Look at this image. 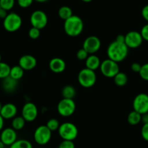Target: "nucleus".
Wrapping results in <instances>:
<instances>
[{
	"instance_id": "aec40b11",
	"label": "nucleus",
	"mask_w": 148,
	"mask_h": 148,
	"mask_svg": "<svg viewBox=\"0 0 148 148\" xmlns=\"http://www.w3.org/2000/svg\"><path fill=\"white\" fill-rule=\"evenodd\" d=\"M24 70L18 65H15L12 67L10 69V76L12 79H15L17 81H19L23 78L24 75Z\"/></svg>"
},
{
	"instance_id": "37998d69",
	"label": "nucleus",
	"mask_w": 148,
	"mask_h": 148,
	"mask_svg": "<svg viewBox=\"0 0 148 148\" xmlns=\"http://www.w3.org/2000/svg\"><path fill=\"white\" fill-rule=\"evenodd\" d=\"M34 1H36L37 2H40V3H44V2H47L49 0H34Z\"/></svg>"
},
{
	"instance_id": "4be33fe9",
	"label": "nucleus",
	"mask_w": 148,
	"mask_h": 148,
	"mask_svg": "<svg viewBox=\"0 0 148 148\" xmlns=\"http://www.w3.org/2000/svg\"><path fill=\"white\" fill-rule=\"evenodd\" d=\"M141 118H142V115L140 113H139L136 111L133 110L128 115V123L130 125H132V126L137 125L141 122Z\"/></svg>"
},
{
	"instance_id": "412c9836",
	"label": "nucleus",
	"mask_w": 148,
	"mask_h": 148,
	"mask_svg": "<svg viewBox=\"0 0 148 148\" xmlns=\"http://www.w3.org/2000/svg\"><path fill=\"white\" fill-rule=\"evenodd\" d=\"M76 89L71 85H66L62 89V98L65 99H73L74 97L76 96Z\"/></svg>"
},
{
	"instance_id": "b1692460",
	"label": "nucleus",
	"mask_w": 148,
	"mask_h": 148,
	"mask_svg": "<svg viewBox=\"0 0 148 148\" xmlns=\"http://www.w3.org/2000/svg\"><path fill=\"white\" fill-rule=\"evenodd\" d=\"M25 121L22 116H15L12 121V128L15 131H19L23 129L25 124Z\"/></svg>"
},
{
	"instance_id": "2f4dec72",
	"label": "nucleus",
	"mask_w": 148,
	"mask_h": 148,
	"mask_svg": "<svg viewBox=\"0 0 148 148\" xmlns=\"http://www.w3.org/2000/svg\"><path fill=\"white\" fill-rule=\"evenodd\" d=\"M89 55V53H88L84 49L82 48V49L78 50L77 53H76V58H77V59H79V60H85L88 58Z\"/></svg>"
},
{
	"instance_id": "e433bc0d",
	"label": "nucleus",
	"mask_w": 148,
	"mask_h": 148,
	"mask_svg": "<svg viewBox=\"0 0 148 148\" xmlns=\"http://www.w3.org/2000/svg\"><path fill=\"white\" fill-rule=\"evenodd\" d=\"M141 68H142V65L139 63H138V62H134L131 65V69L134 73H139Z\"/></svg>"
},
{
	"instance_id": "2eb2a0df",
	"label": "nucleus",
	"mask_w": 148,
	"mask_h": 148,
	"mask_svg": "<svg viewBox=\"0 0 148 148\" xmlns=\"http://www.w3.org/2000/svg\"><path fill=\"white\" fill-rule=\"evenodd\" d=\"M37 65V60L33 55H25L19 59V65L24 71H31Z\"/></svg>"
},
{
	"instance_id": "cd10ccee",
	"label": "nucleus",
	"mask_w": 148,
	"mask_h": 148,
	"mask_svg": "<svg viewBox=\"0 0 148 148\" xmlns=\"http://www.w3.org/2000/svg\"><path fill=\"white\" fill-rule=\"evenodd\" d=\"M15 0H0V8L5 10H10L15 5Z\"/></svg>"
},
{
	"instance_id": "4468645a",
	"label": "nucleus",
	"mask_w": 148,
	"mask_h": 148,
	"mask_svg": "<svg viewBox=\"0 0 148 148\" xmlns=\"http://www.w3.org/2000/svg\"><path fill=\"white\" fill-rule=\"evenodd\" d=\"M16 131L12 128H6L3 129L0 134V140L2 141L5 146H10L17 140Z\"/></svg>"
},
{
	"instance_id": "a211bd4d",
	"label": "nucleus",
	"mask_w": 148,
	"mask_h": 148,
	"mask_svg": "<svg viewBox=\"0 0 148 148\" xmlns=\"http://www.w3.org/2000/svg\"><path fill=\"white\" fill-rule=\"evenodd\" d=\"M18 81L12 79L10 76L2 79V86L3 90L7 93H12L15 92L16 88L18 87Z\"/></svg>"
},
{
	"instance_id": "20e7f679",
	"label": "nucleus",
	"mask_w": 148,
	"mask_h": 148,
	"mask_svg": "<svg viewBox=\"0 0 148 148\" xmlns=\"http://www.w3.org/2000/svg\"><path fill=\"white\" fill-rule=\"evenodd\" d=\"M78 82L84 88L92 87L97 82L95 71L86 68L81 70L78 75Z\"/></svg>"
},
{
	"instance_id": "09e8293b",
	"label": "nucleus",
	"mask_w": 148,
	"mask_h": 148,
	"mask_svg": "<svg viewBox=\"0 0 148 148\" xmlns=\"http://www.w3.org/2000/svg\"></svg>"
},
{
	"instance_id": "5701e85b",
	"label": "nucleus",
	"mask_w": 148,
	"mask_h": 148,
	"mask_svg": "<svg viewBox=\"0 0 148 148\" xmlns=\"http://www.w3.org/2000/svg\"><path fill=\"white\" fill-rule=\"evenodd\" d=\"M114 82L118 86H124L128 82V76L125 73L119 72L116 74V76L113 78Z\"/></svg>"
},
{
	"instance_id": "a19ab883",
	"label": "nucleus",
	"mask_w": 148,
	"mask_h": 148,
	"mask_svg": "<svg viewBox=\"0 0 148 148\" xmlns=\"http://www.w3.org/2000/svg\"><path fill=\"white\" fill-rule=\"evenodd\" d=\"M116 41L121 42V43H125V36L123 35H119L116 37Z\"/></svg>"
},
{
	"instance_id": "0eeeda50",
	"label": "nucleus",
	"mask_w": 148,
	"mask_h": 148,
	"mask_svg": "<svg viewBox=\"0 0 148 148\" xmlns=\"http://www.w3.org/2000/svg\"><path fill=\"white\" fill-rule=\"evenodd\" d=\"M76 103L73 99H65L62 98L58 104L57 110L58 112L62 117H69L72 116L76 110Z\"/></svg>"
},
{
	"instance_id": "9d476101",
	"label": "nucleus",
	"mask_w": 148,
	"mask_h": 148,
	"mask_svg": "<svg viewBox=\"0 0 148 148\" xmlns=\"http://www.w3.org/2000/svg\"><path fill=\"white\" fill-rule=\"evenodd\" d=\"M133 109L141 115L148 113V95L140 93L133 100Z\"/></svg>"
},
{
	"instance_id": "bb28decb",
	"label": "nucleus",
	"mask_w": 148,
	"mask_h": 148,
	"mask_svg": "<svg viewBox=\"0 0 148 148\" xmlns=\"http://www.w3.org/2000/svg\"><path fill=\"white\" fill-rule=\"evenodd\" d=\"M10 66L6 62H0V79H4L10 76Z\"/></svg>"
},
{
	"instance_id": "a18cd8bd",
	"label": "nucleus",
	"mask_w": 148,
	"mask_h": 148,
	"mask_svg": "<svg viewBox=\"0 0 148 148\" xmlns=\"http://www.w3.org/2000/svg\"><path fill=\"white\" fill-rule=\"evenodd\" d=\"M82 1H83L84 2H86V3H88V2H92V0H82Z\"/></svg>"
},
{
	"instance_id": "f257e3e1",
	"label": "nucleus",
	"mask_w": 148,
	"mask_h": 148,
	"mask_svg": "<svg viewBox=\"0 0 148 148\" xmlns=\"http://www.w3.org/2000/svg\"><path fill=\"white\" fill-rule=\"evenodd\" d=\"M129 54V47L125 43L114 41L110 43L107 49V55L108 58L116 62L124 60Z\"/></svg>"
},
{
	"instance_id": "ea45409f",
	"label": "nucleus",
	"mask_w": 148,
	"mask_h": 148,
	"mask_svg": "<svg viewBox=\"0 0 148 148\" xmlns=\"http://www.w3.org/2000/svg\"><path fill=\"white\" fill-rule=\"evenodd\" d=\"M141 122H142L144 124H145V123H148V113L142 115V118H141Z\"/></svg>"
},
{
	"instance_id": "72a5a7b5",
	"label": "nucleus",
	"mask_w": 148,
	"mask_h": 148,
	"mask_svg": "<svg viewBox=\"0 0 148 148\" xmlns=\"http://www.w3.org/2000/svg\"><path fill=\"white\" fill-rule=\"evenodd\" d=\"M141 135L144 140L148 142V123H145L141 129Z\"/></svg>"
},
{
	"instance_id": "f8f14e48",
	"label": "nucleus",
	"mask_w": 148,
	"mask_h": 148,
	"mask_svg": "<svg viewBox=\"0 0 148 148\" xmlns=\"http://www.w3.org/2000/svg\"><path fill=\"white\" fill-rule=\"evenodd\" d=\"M100 47V39L95 36H90L84 40L82 48L84 49L89 53V55H94L99 50Z\"/></svg>"
},
{
	"instance_id": "a878e982",
	"label": "nucleus",
	"mask_w": 148,
	"mask_h": 148,
	"mask_svg": "<svg viewBox=\"0 0 148 148\" xmlns=\"http://www.w3.org/2000/svg\"><path fill=\"white\" fill-rule=\"evenodd\" d=\"M10 148H33V145L26 139H17Z\"/></svg>"
},
{
	"instance_id": "473e14b6",
	"label": "nucleus",
	"mask_w": 148,
	"mask_h": 148,
	"mask_svg": "<svg viewBox=\"0 0 148 148\" xmlns=\"http://www.w3.org/2000/svg\"><path fill=\"white\" fill-rule=\"evenodd\" d=\"M58 148H75V144L73 141L62 140L59 145Z\"/></svg>"
},
{
	"instance_id": "4c0bfd02",
	"label": "nucleus",
	"mask_w": 148,
	"mask_h": 148,
	"mask_svg": "<svg viewBox=\"0 0 148 148\" xmlns=\"http://www.w3.org/2000/svg\"><path fill=\"white\" fill-rule=\"evenodd\" d=\"M142 16L147 22H148V5H145L142 10Z\"/></svg>"
},
{
	"instance_id": "58836bf2",
	"label": "nucleus",
	"mask_w": 148,
	"mask_h": 148,
	"mask_svg": "<svg viewBox=\"0 0 148 148\" xmlns=\"http://www.w3.org/2000/svg\"><path fill=\"white\" fill-rule=\"evenodd\" d=\"M8 11L2 9V8H0V18L1 19H5L7 17V15H8Z\"/></svg>"
},
{
	"instance_id": "f3484780",
	"label": "nucleus",
	"mask_w": 148,
	"mask_h": 148,
	"mask_svg": "<svg viewBox=\"0 0 148 148\" xmlns=\"http://www.w3.org/2000/svg\"><path fill=\"white\" fill-rule=\"evenodd\" d=\"M49 69L55 73H60L65 70L66 63L65 61L60 58H54L49 61Z\"/></svg>"
},
{
	"instance_id": "c03bdc74",
	"label": "nucleus",
	"mask_w": 148,
	"mask_h": 148,
	"mask_svg": "<svg viewBox=\"0 0 148 148\" xmlns=\"http://www.w3.org/2000/svg\"><path fill=\"white\" fill-rule=\"evenodd\" d=\"M0 148H5V145L0 140Z\"/></svg>"
},
{
	"instance_id": "6e6552de",
	"label": "nucleus",
	"mask_w": 148,
	"mask_h": 148,
	"mask_svg": "<svg viewBox=\"0 0 148 148\" xmlns=\"http://www.w3.org/2000/svg\"><path fill=\"white\" fill-rule=\"evenodd\" d=\"M52 138V132L46 125H42L36 129L34 133V139L36 143L39 145H45L49 143Z\"/></svg>"
},
{
	"instance_id": "f704fd0d",
	"label": "nucleus",
	"mask_w": 148,
	"mask_h": 148,
	"mask_svg": "<svg viewBox=\"0 0 148 148\" xmlns=\"http://www.w3.org/2000/svg\"><path fill=\"white\" fill-rule=\"evenodd\" d=\"M34 0H17L18 5L22 8H27L32 5Z\"/></svg>"
},
{
	"instance_id": "9b49d317",
	"label": "nucleus",
	"mask_w": 148,
	"mask_h": 148,
	"mask_svg": "<svg viewBox=\"0 0 148 148\" xmlns=\"http://www.w3.org/2000/svg\"><path fill=\"white\" fill-rule=\"evenodd\" d=\"M143 39L140 32L136 31H132L128 32L125 35V44L131 49H136L142 45Z\"/></svg>"
},
{
	"instance_id": "393cba45",
	"label": "nucleus",
	"mask_w": 148,
	"mask_h": 148,
	"mask_svg": "<svg viewBox=\"0 0 148 148\" xmlns=\"http://www.w3.org/2000/svg\"><path fill=\"white\" fill-rule=\"evenodd\" d=\"M58 15L61 19L65 20L68 19L73 15V11L71 8L68 6H62L58 10Z\"/></svg>"
},
{
	"instance_id": "c9c22d12",
	"label": "nucleus",
	"mask_w": 148,
	"mask_h": 148,
	"mask_svg": "<svg viewBox=\"0 0 148 148\" xmlns=\"http://www.w3.org/2000/svg\"><path fill=\"white\" fill-rule=\"evenodd\" d=\"M140 34L143 40L148 42V23L143 25V27L141 29Z\"/></svg>"
},
{
	"instance_id": "de8ad7c7",
	"label": "nucleus",
	"mask_w": 148,
	"mask_h": 148,
	"mask_svg": "<svg viewBox=\"0 0 148 148\" xmlns=\"http://www.w3.org/2000/svg\"><path fill=\"white\" fill-rule=\"evenodd\" d=\"M0 62H2V56H1V54H0Z\"/></svg>"
},
{
	"instance_id": "f03ea898",
	"label": "nucleus",
	"mask_w": 148,
	"mask_h": 148,
	"mask_svg": "<svg viewBox=\"0 0 148 148\" xmlns=\"http://www.w3.org/2000/svg\"><path fill=\"white\" fill-rule=\"evenodd\" d=\"M83 30L84 22L78 15H73L64 22V31L69 36H78L82 34Z\"/></svg>"
},
{
	"instance_id": "39448f33",
	"label": "nucleus",
	"mask_w": 148,
	"mask_h": 148,
	"mask_svg": "<svg viewBox=\"0 0 148 148\" xmlns=\"http://www.w3.org/2000/svg\"><path fill=\"white\" fill-rule=\"evenodd\" d=\"M22 23V18L18 14L10 12L4 19L3 26L8 32H15L21 28Z\"/></svg>"
},
{
	"instance_id": "79ce46f5",
	"label": "nucleus",
	"mask_w": 148,
	"mask_h": 148,
	"mask_svg": "<svg viewBox=\"0 0 148 148\" xmlns=\"http://www.w3.org/2000/svg\"><path fill=\"white\" fill-rule=\"evenodd\" d=\"M5 119L2 117V116L0 115V132L3 129V126H4V123H5Z\"/></svg>"
},
{
	"instance_id": "c85d7f7f",
	"label": "nucleus",
	"mask_w": 148,
	"mask_h": 148,
	"mask_svg": "<svg viewBox=\"0 0 148 148\" xmlns=\"http://www.w3.org/2000/svg\"><path fill=\"white\" fill-rule=\"evenodd\" d=\"M60 123L56 119H51L47 123L46 126H47L48 129L51 131V132H55V131L58 130L60 127Z\"/></svg>"
},
{
	"instance_id": "c756f323",
	"label": "nucleus",
	"mask_w": 148,
	"mask_h": 148,
	"mask_svg": "<svg viewBox=\"0 0 148 148\" xmlns=\"http://www.w3.org/2000/svg\"><path fill=\"white\" fill-rule=\"evenodd\" d=\"M139 76L143 80L148 82V62L142 65L140 71H139Z\"/></svg>"
},
{
	"instance_id": "7c9ffc66",
	"label": "nucleus",
	"mask_w": 148,
	"mask_h": 148,
	"mask_svg": "<svg viewBox=\"0 0 148 148\" xmlns=\"http://www.w3.org/2000/svg\"><path fill=\"white\" fill-rule=\"evenodd\" d=\"M40 31L41 30L38 29V28L32 27V28L29 30V31H28V36H29V37L31 39H37L39 36H40Z\"/></svg>"
},
{
	"instance_id": "dca6fc26",
	"label": "nucleus",
	"mask_w": 148,
	"mask_h": 148,
	"mask_svg": "<svg viewBox=\"0 0 148 148\" xmlns=\"http://www.w3.org/2000/svg\"><path fill=\"white\" fill-rule=\"evenodd\" d=\"M18 113V108L13 103H7L2 105L0 115L4 119H14Z\"/></svg>"
},
{
	"instance_id": "423d86ee",
	"label": "nucleus",
	"mask_w": 148,
	"mask_h": 148,
	"mask_svg": "<svg viewBox=\"0 0 148 148\" xmlns=\"http://www.w3.org/2000/svg\"><path fill=\"white\" fill-rule=\"evenodd\" d=\"M99 69L102 75L107 78H114L120 72L119 63L109 58L101 62Z\"/></svg>"
},
{
	"instance_id": "ddd939ff",
	"label": "nucleus",
	"mask_w": 148,
	"mask_h": 148,
	"mask_svg": "<svg viewBox=\"0 0 148 148\" xmlns=\"http://www.w3.org/2000/svg\"><path fill=\"white\" fill-rule=\"evenodd\" d=\"M38 116V108L33 102H27L22 109V117L27 122H33Z\"/></svg>"
},
{
	"instance_id": "49530a36",
	"label": "nucleus",
	"mask_w": 148,
	"mask_h": 148,
	"mask_svg": "<svg viewBox=\"0 0 148 148\" xmlns=\"http://www.w3.org/2000/svg\"><path fill=\"white\" fill-rule=\"evenodd\" d=\"M2 103L0 102V112H1V110H2Z\"/></svg>"
},
{
	"instance_id": "1a4fd4ad",
	"label": "nucleus",
	"mask_w": 148,
	"mask_h": 148,
	"mask_svg": "<svg viewBox=\"0 0 148 148\" xmlns=\"http://www.w3.org/2000/svg\"><path fill=\"white\" fill-rule=\"evenodd\" d=\"M30 22L32 27L42 30L47 25V15L42 10H35L30 17Z\"/></svg>"
},
{
	"instance_id": "7ed1b4c3",
	"label": "nucleus",
	"mask_w": 148,
	"mask_h": 148,
	"mask_svg": "<svg viewBox=\"0 0 148 148\" xmlns=\"http://www.w3.org/2000/svg\"><path fill=\"white\" fill-rule=\"evenodd\" d=\"M58 134L62 140L73 141L76 139L79 134L78 128L74 123L65 122L60 125Z\"/></svg>"
},
{
	"instance_id": "6ab92c4d",
	"label": "nucleus",
	"mask_w": 148,
	"mask_h": 148,
	"mask_svg": "<svg viewBox=\"0 0 148 148\" xmlns=\"http://www.w3.org/2000/svg\"><path fill=\"white\" fill-rule=\"evenodd\" d=\"M85 61H86V62H85L86 68H89L92 71H95L100 67V60L95 54L94 55H89L88 58L85 60Z\"/></svg>"
}]
</instances>
